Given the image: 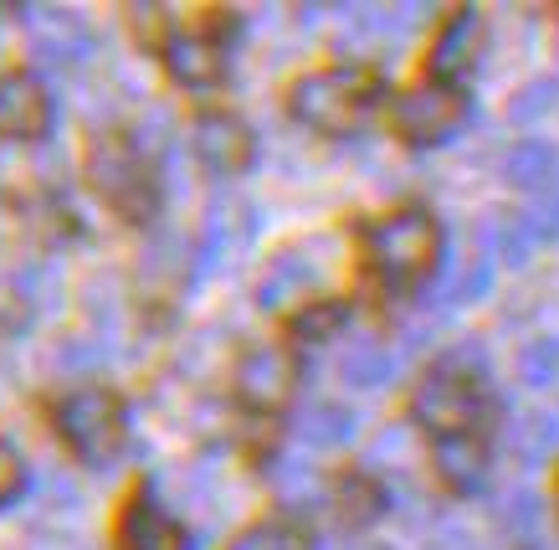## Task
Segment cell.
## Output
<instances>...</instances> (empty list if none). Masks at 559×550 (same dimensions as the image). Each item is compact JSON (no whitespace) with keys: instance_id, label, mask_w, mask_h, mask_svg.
Returning a JSON list of instances; mask_svg holds the SVG:
<instances>
[{"instance_id":"6da1fadb","label":"cell","mask_w":559,"mask_h":550,"mask_svg":"<svg viewBox=\"0 0 559 550\" xmlns=\"http://www.w3.org/2000/svg\"><path fill=\"white\" fill-rule=\"evenodd\" d=\"M374 98H380V83L359 68H329V72H308L298 78L288 93L298 124L319 129V134H349L370 119Z\"/></svg>"},{"instance_id":"7a4b0ae2","label":"cell","mask_w":559,"mask_h":550,"mask_svg":"<svg viewBox=\"0 0 559 550\" xmlns=\"http://www.w3.org/2000/svg\"><path fill=\"white\" fill-rule=\"evenodd\" d=\"M365 247H370V262L374 273L395 283V289H411V283H421L441 258V226L431 211L421 207H406L385 217V222H374L365 232Z\"/></svg>"},{"instance_id":"3957f363","label":"cell","mask_w":559,"mask_h":550,"mask_svg":"<svg viewBox=\"0 0 559 550\" xmlns=\"http://www.w3.org/2000/svg\"><path fill=\"white\" fill-rule=\"evenodd\" d=\"M87 180L123 222H150L159 211V180H154L150 155L139 150L134 139L103 134L93 144V155H87Z\"/></svg>"},{"instance_id":"277c9868","label":"cell","mask_w":559,"mask_h":550,"mask_svg":"<svg viewBox=\"0 0 559 550\" xmlns=\"http://www.w3.org/2000/svg\"><path fill=\"white\" fill-rule=\"evenodd\" d=\"M57 432L93 468H108L123 447V401L108 386H83L57 407Z\"/></svg>"},{"instance_id":"5b68a950","label":"cell","mask_w":559,"mask_h":550,"mask_svg":"<svg viewBox=\"0 0 559 550\" xmlns=\"http://www.w3.org/2000/svg\"><path fill=\"white\" fill-rule=\"evenodd\" d=\"M411 412H416V422L437 443L441 437H462V432H473L477 412H483V386H477V376L457 371V365L437 361L421 376L416 396H411Z\"/></svg>"},{"instance_id":"8992f818","label":"cell","mask_w":559,"mask_h":550,"mask_svg":"<svg viewBox=\"0 0 559 550\" xmlns=\"http://www.w3.org/2000/svg\"><path fill=\"white\" fill-rule=\"evenodd\" d=\"M467 119V93L457 83H416L411 93H401L395 104V129L411 139V144H441L452 139Z\"/></svg>"},{"instance_id":"52a82bcc","label":"cell","mask_w":559,"mask_h":550,"mask_svg":"<svg viewBox=\"0 0 559 550\" xmlns=\"http://www.w3.org/2000/svg\"><path fill=\"white\" fill-rule=\"evenodd\" d=\"M319 242H298V247H283L277 258L267 262V273H262V283H257V304L267 314H288L298 309L304 314L308 304H313V293H319L323 283V268L319 262Z\"/></svg>"},{"instance_id":"ba28073f","label":"cell","mask_w":559,"mask_h":550,"mask_svg":"<svg viewBox=\"0 0 559 550\" xmlns=\"http://www.w3.org/2000/svg\"><path fill=\"white\" fill-rule=\"evenodd\" d=\"M237 396L252 412H283L298 396V355L288 344H252L237 361Z\"/></svg>"},{"instance_id":"9c48e42d","label":"cell","mask_w":559,"mask_h":550,"mask_svg":"<svg viewBox=\"0 0 559 550\" xmlns=\"http://www.w3.org/2000/svg\"><path fill=\"white\" fill-rule=\"evenodd\" d=\"M32 52L41 68L72 72L93 62V36L72 11H36L32 16Z\"/></svg>"},{"instance_id":"30bf717a","label":"cell","mask_w":559,"mask_h":550,"mask_svg":"<svg viewBox=\"0 0 559 550\" xmlns=\"http://www.w3.org/2000/svg\"><path fill=\"white\" fill-rule=\"evenodd\" d=\"M51 129V98L32 72L0 78V139H41Z\"/></svg>"},{"instance_id":"8fae6325","label":"cell","mask_w":559,"mask_h":550,"mask_svg":"<svg viewBox=\"0 0 559 550\" xmlns=\"http://www.w3.org/2000/svg\"><path fill=\"white\" fill-rule=\"evenodd\" d=\"M195 155L211 175H241L252 165V129L237 114H201L195 119Z\"/></svg>"},{"instance_id":"7c38bea8","label":"cell","mask_w":559,"mask_h":550,"mask_svg":"<svg viewBox=\"0 0 559 550\" xmlns=\"http://www.w3.org/2000/svg\"><path fill=\"white\" fill-rule=\"evenodd\" d=\"M477 52H483V16H477V11H452V21L441 26L437 47H431L437 83H457L462 72H473Z\"/></svg>"},{"instance_id":"4fadbf2b","label":"cell","mask_w":559,"mask_h":550,"mask_svg":"<svg viewBox=\"0 0 559 550\" xmlns=\"http://www.w3.org/2000/svg\"><path fill=\"white\" fill-rule=\"evenodd\" d=\"M119 546L123 550H190V535L175 525L154 499L139 494L129 510H123V525H119Z\"/></svg>"},{"instance_id":"5bb4252c","label":"cell","mask_w":559,"mask_h":550,"mask_svg":"<svg viewBox=\"0 0 559 550\" xmlns=\"http://www.w3.org/2000/svg\"><path fill=\"white\" fill-rule=\"evenodd\" d=\"M431 464H437V473H441L447 489L473 494V489H483V479H488V447H483V437H473V432L441 437L437 453H431Z\"/></svg>"},{"instance_id":"9a60e30c","label":"cell","mask_w":559,"mask_h":550,"mask_svg":"<svg viewBox=\"0 0 559 550\" xmlns=\"http://www.w3.org/2000/svg\"><path fill=\"white\" fill-rule=\"evenodd\" d=\"M165 68L186 87H211L226 72V52H221V42H211V36H170L165 42Z\"/></svg>"},{"instance_id":"2e32d148","label":"cell","mask_w":559,"mask_h":550,"mask_svg":"<svg viewBox=\"0 0 559 550\" xmlns=\"http://www.w3.org/2000/svg\"><path fill=\"white\" fill-rule=\"evenodd\" d=\"M555 447H559V417L555 412H524V417H513L509 453L524 468H539L544 458L555 453Z\"/></svg>"},{"instance_id":"e0dca14e","label":"cell","mask_w":559,"mask_h":550,"mask_svg":"<svg viewBox=\"0 0 559 550\" xmlns=\"http://www.w3.org/2000/svg\"><path fill=\"white\" fill-rule=\"evenodd\" d=\"M390 371H395V350L380 344V340H355L340 355V376H344V386H355V391H374V386H385Z\"/></svg>"},{"instance_id":"ac0fdd59","label":"cell","mask_w":559,"mask_h":550,"mask_svg":"<svg viewBox=\"0 0 559 550\" xmlns=\"http://www.w3.org/2000/svg\"><path fill=\"white\" fill-rule=\"evenodd\" d=\"M483 242H488V258H498L503 268H528L539 232L528 226V217H492L483 226Z\"/></svg>"},{"instance_id":"d6986e66","label":"cell","mask_w":559,"mask_h":550,"mask_svg":"<svg viewBox=\"0 0 559 550\" xmlns=\"http://www.w3.org/2000/svg\"><path fill=\"white\" fill-rule=\"evenodd\" d=\"M503 175H509V186L528 190V196H539V190L555 186V150H549V144H539V139H524V144H513V150H509Z\"/></svg>"},{"instance_id":"ffe728a7","label":"cell","mask_w":559,"mask_h":550,"mask_svg":"<svg viewBox=\"0 0 559 550\" xmlns=\"http://www.w3.org/2000/svg\"><path fill=\"white\" fill-rule=\"evenodd\" d=\"M298 437H304L308 447H344L355 437V412L340 407V401H313V407H304V417H298Z\"/></svg>"},{"instance_id":"44dd1931","label":"cell","mask_w":559,"mask_h":550,"mask_svg":"<svg viewBox=\"0 0 559 550\" xmlns=\"http://www.w3.org/2000/svg\"><path fill=\"white\" fill-rule=\"evenodd\" d=\"M539 494L534 489H509V494L498 499V530H503V540H513V546H528L534 540V530H539Z\"/></svg>"},{"instance_id":"7402d4cb","label":"cell","mask_w":559,"mask_h":550,"mask_svg":"<svg viewBox=\"0 0 559 550\" xmlns=\"http://www.w3.org/2000/svg\"><path fill=\"white\" fill-rule=\"evenodd\" d=\"M340 515L344 525H370V519L385 515V489L374 479H365V473H355V479H344L340 483Z\"/></svg>"},{"instance_id":"603a6c76","label":"cell","mask_w":559,"mask_h":550,"mask_svg":"<svg viewBox=\"0 0 559 550\" xmlns=\"http://www.w3.org/2000/svg\"><path fill=\"white\" fill-rule=\"evenodd\" d=\"M231 550H313V535L298 519H267V525L241 535Z\"/></svg>"},{"instance_id":"cb8c5ba5","label":"cell","mask_w":559,"mask_h":550,"mask_svg":"<svg viewBox=\"0 0 559 550\" xmlns=\"http://www.w3.org/2000/svg\"><path fill=\"white\" fill-rule=\"evenodd\" d=\"M519 376H524V386H534V391H549L559 381V340H528L524 350H519Z\"/></svg>"},{"instance_id":"d4e9b609","label":"cell","mask_w":559,"mask_h":550,"mask_svg":"<svg viewBox=\"0 0 559 550\" xmlns=\"http://www.w3.org/2000/svg\"><path fill=\"white\" fill-rule=\"evenodd\" d=\"M559 98V78H534L528 87H519V98L509 104V119L513 124H528V119H539V114H549Z\"/></svg>"},{"instance_id":"484cf974","label":"cell","mask_w":559,"mask_h":550,"mask_svg":"<svg viewBox=\"0 0 559 550\" xmlns=\"http://www.w3.org/2000/svg\"><path fill=\"white\" fill-rule=\"evenodd\" d=\"M344 325V304H334V299H313L298 319H293V329L304 335V340H329V335H340Z\"/></svg>"},{"instance_id":"4316f807","label":"cell","mask_w":559,"mask_h":550,"mask_svg":"<svg viewBox=\"0 0 559 550\" xmlns=\"http://www.w3.org/2000/svg\"><path fill=\"white\" fill-rule=\"evenodd\" d=\"M103 355H108V344L103 340H68L62 350H57V365H62V371H93Z\"/></svg>"},{"instance_id":"83f0119b","label":"cell","mask_w":559,"mask_h":550,"mask_svg":"<svg viewBox=\"0 0 559 550\" xmlns=\"http://www.w3.org/2000/svg\"><path fill=\"white\" fill-rule=\"evenodd\" d=\"M170 119H165V108H150L144 114V124L134 129V144L144 150V155H154V150H170Z\"/></svg>"},{"instance_id":"f1b7e54d","label":"cell","mask_w":559,"mask_h":550,"mask_svg":"<svg viewBox=\"0 0 559 550\" xmlns=\"http://www.w3.org/2000/svg\"><path fill=\"white\" fill-rule=\"evenodd\" d=\"M528 226H534L539 237H559V186H549V190L534 196V207H528Z\"/></svg>"},{"instance_id":"f546056e","label":"cell","mask_w":559,"mask_h":550,"mask_svg":"<svg viewBox=\"0 0 559 550\" xmlns=\"http://www.w3.org/2000/svg\"><path fill=\"white\" fill-rule=\"evenodd\" d=\"M21 489H26V468H21L16 447L0 443V504H11V499H16Z\"/></svg>"},{"instance_id":"4dcf8cb0","label":"cell","mask_w":559,"mask_h":550,"mask_svg":"<svg viewBox=\"0 0 559 550\" xmlns=\"http://www.w3.org/2000/svg\"><path fill=\"white\" fill-rule=\"evenodd\" d=\"M426 550H483V540H477V535H467L462 525H441V530L426 540Z\"/></svg>"},{"instance_id":"1f68e13d","label":"cell","mask_w":559,"mask_h":550,"mask_svg":"<svg viewBox=\"0 0 559 550\" xmlns=\"http://www.w3.org/2000/svg\"><path fill=\"white\" fill-rule=\"evenodd\" d=\"M370 550H385V546H370Z\"/></svg>"},{"instance_id":"d6a6232c","label":"cell","mask_w":559,"mask_h":550,"mask_svg":"<svg viewBox=\"0 0 559 550\" xmlns=\"http://www.w3.org/2000/svg\"><path fill=\"white\" fill-rule=\"evenodd\" d=\"M544 550H549V546H544Z\"/></svg>"}]
</instances>
